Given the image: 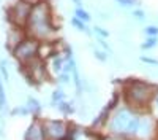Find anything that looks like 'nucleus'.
Returning <instances> with one entry per match:
<instances>
[{
  "mask_svg": "<svg viewBox=\"0 0 158 140\" xmlns=\"http://www.w3.org/2000/svg\"><path fill=\"white\" fill-rule=\"evenodd\" d=\"M73 15H74L77 19L84 21V22H90V21H92L90 13H89L84 7H76V8H74V11H73Z\"/></svg>",
  "mask_w": 158,
  "mask_h": 140,
  "instance_id": "11",
  "label": "nucleus"
},
{
  "mask_svg": "<svg viewBox=\"0 0 158 140\" xmlns=\"http://www.w3.org/2000/svg\"><path fill=\"white\" fill-rule=\"evenodd\" d=\"M44 131H46V137L52 140H62L63 135L67 134L65 124L62 121H48L44 126Z\"/></svg>",
  "mask_w": 158,
  "mask_h": 140,
  "instance_id": "7",
  "label": "nucleus"
},
{
  "mask_svg": "<svg viewBox=\"0 0 158 140\" xmlns=\"http://www.w3.org/2000/svg\"><path fill=\"white\" fill-rule=\"evenodd\" d=\"M59 81L67 84V83L70 81V75H68V72H62V73H60V76H59Z\"/></svg>",
  "mask_w": 158,
  "mask_h": 140,
  "instance_id": "23",
  "label": "nucleus"
},
{
  "mask_svg": "<svg viewBox=\"0 0 158 140\" xmlns=\"http://www.w3.org/2000/svg\"><path fill=\"white\" fill-rule=\"evenodd\" d=\"M139 124H141V116H136L130 108H120L111 120V129L118 134L135 135L138 134Z\"/></svg>",
  "mask_w": 158,
  "mask_h": 140,
  "instance_id": "2",
  "label": "nucleus"
},
{
  "mask_svg": "<svg viewBox=\"0 0 158 140\" xmlns=\"http://www.w3.org/2000/svg\"><path fill=\"white\" fill-rule=\"evenodd\" d=\"M94 56L98 59V61H101V62H106L108 61V51H104L103 48L100 49V48H95L94 49Z\"/></svg>",
  "mask_w": 158,
  "mask_h": 140,
  "instance_id": "17",
  "label": "nucleus"
},
{
  "mask_svg": "<svg viewBox=\"0 0 158 140\" xmlns=\"http://www.w3.org/2000/svg\"><path fill=\"white\" fill-rule=\"evenodd\" d=\"M32 7H33V3L29 2V0H16L6 11L10 24L25 29L27 21L30 18V13H32Z\"/></svg>",
  "mask_w": 158,
  "mask_h": 140,
  "instance_id": "3",
  "label": "nucleus"
},
{
  "mask_svg": "<svg viewBox=\"0 0 158 140\" xmlns=\"http://www.w3.org/2000/svg\"><path fill=\"white\" fill-rule=\"evenodd\" d=\"M57 108L63 113V115H70V113H73L74 111V108H73V105L70 104V102H67V100H62V102H59L57 104Z\"/></svg>",
  "mask_w": 158,
  "mask_h": 140,
  "instance_id": "13",
  "label": "nucleus"
},
{
  "mask_svg": "<svg viewBox=\"0 0 158 140\" xmlns=\"http://www.w3.org/2000/svg\"><path fill=\"white\" fill-rule=\"evenodd\" d=\"M5 108H6V94H5L2 76H0V111H5Z\"/></svg>",
  "mask_w": 158,
  "mask_h": 140,
  "instance_id": "14",
  "label": "nucleus"
},
{
  "mask_svg": "<svg viewBox=\"0 0 158 140\" xmlns=\"http://www.w3.org/2000/svg\"><path fill=\"white\" fill-rule=\"evenodd\" d=\"M158 45V37H149L146 42L141 45L142 49H150V48H155Z\"/></svg>",
  "mask_w": 158,
  "mask_h": 140,
  "instance_id": "16",
  "label": "nucleus"
},
{
  "mask_svg": "<svg viewBox=\"0 0 158 140\" xmlns=\"http://www.w3.org/2000/svg\"><path fill=\"white\" fill-rule=\"evenodd\" d=\"M25 35H27L25 29L16 27V25H11V29H10V32H8V40H6L8 49L13 51V49H15V48L24 40V38H25Z\"/></svg>",
  "mask_w": 158,
  "mask_h": 140,
  "instance_id": "8",
  "label": "nucleus"
},
{
  "mask_svg": "<svg viewBox=\"0 0 158 140\" xmlns=\"http://www.w3.org/2000/svg\"><path fill=\"white\" fill-rule=\"evenodd\" d=\"M155 107L158 108V94H156V97H155Z\"/></svg>",
  "mask_w": 158,
  "mask_h": 140,
  "instance_id": "27",
  "label": "nucleus"
},
{
  "mask_svg": "<svg viewBox=\"0 0 158 140\" xmlns=\"http://www.w3.org/2000/svg\"><path fill=\"white\" fill-rule=\"evenodd\" d=\"M131 15H133V18H135L136 21H144V19L147 18V16H146V11H144V10H141V8H135Z\"/></svg>",
  "mask_w": 158,
  "mask_h": 140,
  "instance_id": "19",
  "label": "nucleus"
},
{
  "mask_svg": "<svg viewBox=\"0 0 158 140\" xmlns=\"http://www.w3.org/2000/svg\"><path fill=\"white\" fill-rule=\"evenodd\" d=\"M123 8H138L141 5V0H115Z\"/></svg>",
  "mask_w": 158,
  "mask_h": 140,
  "instance_id": "15",
  "label": "nucleus"
},
{
  "mask_svg": "<svg viewBox=\"0 0 158 140\" xmlns=\"http://www.w3.org/2000/svg\"><path fill=\"white\" fill-rule=\"evenodd\" d=\"M94 32H95L98 37H101V38H108V37H109V32H108L106 29L100 27V25H94Z\"/></svg>",
  "mask_w": 158,
  "mask_h": 140,
  "instance_id": "22",
  "label": "nucleus"
},
{
  "mask_svg": "<svg viewBox=\"0 0 158 140\" xmlns=\"http://www.w3.org/2000/svg\"><path fill=\"white\" fill-rule=\"evenodd\" d=\"M142 62H147V64H152V65H158V61L156 59H152V57H141Z\"/></svg>",
  "mask_w": 158,
  "mask_h": 140,
  "instance_id": "25",
  "label": "nucleus"
},
{
  "mask_svg": "<svg viewBox=\"0 0 158 140\" xmlns=\"http://www.w3.org/2000/svg\"><path fill=\"white\" fill-rule=\"evenodd\" d=\"M98 43H100V46H101L104 51H108V53L111 51V46H109L106 42H104V38H101V37H100V38H98Z\"/></svg>",
  "mask_w": 158,
  "mask_h": 140,
  "instance_id": "24",
  "label": "nucleus"
},
{
  "mask_svg": "<svg viewBox=\"0 0 158 140\" xmlns=\"http://www.w3.org/2000/svg\"><path fill=\"white\" fill-rule=\"evenodd\" d=\"M25 65V75H27V78H32L36 81H41L44 76H46V69H44V64L40 61L38 57L32 59L30 62L24 64Z\"/></svg>",
  "mask_w": 158,
  "mask_h": 140,
  "instance_id": "5",
  "label": "nucleus"
},
{
  "mask_svg": "<svg viewBox=\"0 0 158 140\" xmlns=\"http://www.w3.org/2000/svg\"><path fill=\"white\" fill-rule=\"evenodd\" d=\"M25 107H27L29 113H32V115H38L40 111H41V105H40V100H36L35 97H29V99H27V104H25Z\"/></svg>",
  "mask_w": 158,
  "mask_h": 140,
  "instance_id": "12",
  "label": "nucleus"
},
{
  "mask_svg": "<svg viewBox=\"0 0 158 140\" xmlns=\"http://www.w3.org/2000/svg\"><path fill=\"white\" fill-rule=\"evenodd\" d=\"M76 7H82V0H71Z\"/></svg>",
  "mask_w": 158,
  "mask_h": 140,
  "instance_id": "26",
  "label": "nucleus"
},
{
  "mask_svg": "<svg viewBox=\"0 0 158 140\" xmlns=\"http://www.w3.org/2000/svg\"><path fill=\"white\" fill-rule=\"evenodd\" d=\"M25 32L30 37L38 38L40 42L49 40L57 32V25L54 24L52 8L48 3V0H38L32 7L30 18L25 25Z\"/></svg>",
  "mask_w": 158,
  "mask_h": 140,
  "instance_id": "1",
  "label": "nucleus"
},
{
  "mask_svg": "<svg viewBox=\"0 0 158 140\" xmlns=\"http://www.w3.org/2000/svg\"><path fill=\"white\" fill-rule=\"evenodd\" d=\"M128 96L135 104H144V102H147L150 99L152 91H150V86L144 83H136L133 88L128 89Z\"/></svg>",
  "mask_w": 158,
  "mask_h": 140,
  "instance_id": "6",
  "label": "nucleus"
},
{
  "mask_svg": "<svg viewBox=\"0 0 158 140\" xmlns=\"http://www.w3.org/2000/svg\"><path fill=\"white\" fill-rule=\"evenodd\" d=\"M40 46H41V42H40L38 38L30 37V35H25V38L11 51V53L21 64H27L32 59L38 57Z\"/></svg>",
  "mask_w": 158,
  "mask_h": 140,
  "instance_id": "4",
  "label": "nucleus"
},
{
  "mask_svg": "<svg viewBox=\"0 0 158 140\" xmlns=\"http://www.w3.org/2000/svg\"><path fill=\"white\" fill-rule=\"evenodd\" d=\"M29 2H32V3H36V2H38V0H29Z\"/></svg>",
  "mask_w": 158,
  "mask_h": 140,
  "instance_id": "28",
  "label": "nucleus"
},
{
  "mask_svg": "<svg viewBox=\"0 0 158 140\" xmlns=\"http://www.w3.org/2000/svg\"><path fill=\"white\" fill-rule=\"evenodd\" d=\"M0 72H2V78L8 81L10 73H8V69H6V61H0Z\"/></svg>",
  "mask_w": 158,
  "mask_h": 140,
  "instance_id": "21",
  "label": "nucleus"
},
{
  "mask_svg": "<svg viewBox=\"0 0 158 140\" xmlns=\"http://www.w3.org/2000/svg\"><path fill=\"white\" fill-rule=\"evenodd\" d=\"M85 24H87V22H84V21H81V19H77L76 16H73V18H71V25H73V27H74L76 30L84 32V34L90 35V34H92V29H90V27H87Z\"/></svg>",
  "mask_w": 158,
  "mask_h": 140,
  "instance_id": "10",
  "label": "nucleus"
},
{
  "mask_svg": "<svg viewBox=\"0 0 158 140\" xmlns=\"http://www.w3.org/2000/svg\"><path fill=\"white\" fill-rule=\"evenodd\" d=\"M144 32L147 37H158V25H147Z\"/></svg>",
  "mask_w": 158,
  "mask_h": 140,
  "instance_id": "20",
  "label": "nucleus"
},
{
  "mask_svg": "<svg viewBox=\"0 0 158 140\" xmlns=\"http://www.w3.org/2000/svg\"><path fill=\"white\" fill-rule=\"evenodd\" d=\"M62 100H65V93L63 91L57 89V91L52 93V104H54V105H57L59 102H62Z\"/></svg>",
  "mask_w": 158,
  "mask_h": 140,
  "instance_id": "18",
  "label": "nucleus"
},
{
  "mask_svg": "<svg viewBox=\"0 0 158 140\" xmlns=\"http://www.w3.org/2000/svg\"><path fill=\"white\" fill-rule=\"evenodd\" d=\"M24 140H46V131L44 126H41L38 121H33L29 129L24 134Z\"/></svg>",
  "mask_w": 158,
  "mask_h": 140,
  "instance_id": "9",
  "label": "nucleus"
}]
</instances>
